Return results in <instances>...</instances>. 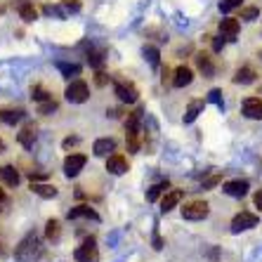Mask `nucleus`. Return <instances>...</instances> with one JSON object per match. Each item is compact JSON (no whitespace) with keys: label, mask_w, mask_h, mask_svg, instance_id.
<instances>
[{"label":"nucleus","mask_w":262,"mask_h":262,"mask_svg":"<svg viewBox=\"0 0 262 262\" xmlns=\"http://www.w3.org/2000/svg\"><path fill=\"white\" fill-rule=\"evenodd\" d=\"M73 257H76V262H99V250H97V241L95 238H85L83 244L76 248V253H73Z\"/></svg>","instance_id":"1"},{"label":"nucleus","mask_w":262,"mask_h":262,"mask_svg":"<svg viewBox=\"0 0 262 262\" xmlns=\"http://www.w3.org/2000/svg\"><path fill=\"white\" fill-rule=\"evenodd\" d=\"M64 95H67V99L71 104H83L88 97H90V90H88L85 80L76 78V80H71V83H69V88H67V92H64Z\"/></svg>","instance_id":"2"},{"label":"nucleus","mask_w":262,"mask_h":262,"mask_svg":"<svg viewBox=\"0 0 262 262\" xmlns=\"http://www.w3.org/2000/svg\"><path fill=\"white\" fill-rule=\"evenodd\" d=\"M114 92L118 95V99L125 104H135L137 102V88L133 85V83H128V80L123 78H116L114 80Z\"/></svg>","instance_id":"3"},{"label":"nucleus","mask_w":262,"mask_h":262,"mask_svg":"<svg viewBox=\"0 0 262 262\" xmlns=\"http://www.w3.org/2000/svg\"><path fill=\"white\" fill-rule=\"evenodd\" d=\"M210 213V206L206 201H191L182 208V217L184 220H206Z\"/></svg>","instance_id":"4"},{"label":"nucleus","mask_w":262,"mask_h":262,"mask_svg":"<svg viewBox=\"0 0 262 262\" xmlns=\"http://www.w3.org/2000/svg\"><path fill=\"white\" fill-rule=\"evenodd\" d=\"M257 225V215L248 213V210H241L238 215H234L232 220V232L238 234V232H246V229H250V227Z\"/></svg>","instance_id":"5"},{"label":"nucleus","mask_w":262,"mask_h":262,"mask_svg":"<svg viewBox=\"0 0 262 262\" xmlns=\"http://www.w3.org/2000/svg\"><path fill=\"white\" fill-rule=\"evenodd\" d=\"M85 163H88V159L83 154H71V156H67V161H64V172H67V177H76L85 168Z\"/></svg>","instance_id":"6"},{"label":"nucleus","mask_w":262,"mask_h":262,"mask_svg":"<svg viewBox=\"0 0 262 262\" xmlns=\"http://www.w3.org/2000/svg\"><path fill=\"white\" fill-rule=\"evenodd\" d=\"M106 170L111 175H123V172H128V159L121 156V154H111L109 159H106Z\"/></svg>","instance_id":"7"},{"label":"nucleus","mask_w":262,"mask_h":262,"mask_svg":"<svg viewBox=\"0 0 262 262\" xmlns=\"http://www.w3.org/2000/svg\"><path fill=\"white\" fill-rule=\"evenodd\" d=\"M222 191H225L227 196H234V199H241V196L248 194V182L246 180H229V182H225V187H222Z\"/></svg>","instance_id":"8"},{"label":"nucleus","mask_w":262,"mask_h":262,"mask_svg":"<svg viewBox=\"0 0 262 262\" xmlns=\"http://www.w3.org/2000/svg\"><path fill=\"white\" fill-rule=\"evenodd\" d=\"M36 246H38V236L36 234H29V236L24 238V241H21V244H19V248H17V257L19 260H29V253L31 250H33V253H36Z\"/></svg>","instance_id":"9"},{"label":"nucleus","mask_w":262,"mask_h":262,"mask_svg":"<svg viewBox=\"0 0 262 262\" xmlns=\"http://www.w3.org/2000/svg\"><path fill=\"white\" fill-rule=\"evenodd\" d=\"M67 217H69V220L88 217V220H95V222H99L97 210H95V208H90V206H76V208H71V210L67 213Z\"/></svg>","instance_id":"10"},{"label":"nucleus","mask_w":262,"mask_h":262,"mask_svg":"<svg viewBox=\"0 0 262 262\" xmlns=\"http://www.w3.org/2000/svg\"><path fill=\"white\" fill-rule=\"evenodd\" d=\"M244 116L246 118H257V121H262V104L257 97H248L244 102Z\"/></svg>","instance_id":"11"},{"label":"nucleus","mask_w":262,"mask_h":262,"mask_svg":"<svg viewBox=\"0 0 262 262\" xmlns=\"http://www.w3.org/2000/svg\"><path fill=\"white\" fill-rule=\"evenodd\" d=\"M220 33L227 38V40H234V38L238 36V19H232L227 17L220 21Z\"/></svg>","instance_id":"12"},{"label":"nucleus","mask_w":262,"mask_h":262,"mask_svg":"<svg viewBox=\"0 0 262 262\" xmlns=\"http://www.w3.org/2000/svg\"><path fill=\"white\" fill-rule=\"evenodd\" d=\"M196 67H199V71H201L206 78H213V76H215L213 59H210L206 52H199V55H196Z\"/></svg>","instance_id":"13"},{"label":"nucleus","mask_w":262,"mask_h":262,"mask_svg":"<svg viewBox=\"0 0 262 262\" xmlns=\"http://www.w3.org/2000/svg\"><path fill=\"white\" fill-rule=\"evenodd\" d=\"M194 80V71L189 67H180L175 71V78H172V85L175 88H187Z\"/></svg>","instance_id":"14"},{"label":"nucleus","mask_w":262,"mask_h":262,"mask_svg":"<svg viewBox=\"0 0 262 262\" xmlns=\"http://www.w3.org/2000/svg\"><path fill=\"white\" fill-rule=\"evenodd\" d=\"M184 199V194L180 189H172V191H168V194L163 196V199H161V210H163V213H168V210H172V208L177 206V203L182 201Z\"/></svg>","instance_id":"15"},{"label":"nucleus","mask_w":262,"mask_h":262,"mask_svg":"<svg viewBox=\"0 0 262 262\" xmlns=\"http://www.w3.org/2000/svg\"><path fill=\"white\" fill-rule=\"evenodd\" d=\"M114 149H116V140H111V137H102L92 146L95 156H109V151H114Z\"/></svg>","instance_id":"16"},{"label":"nucleus","mask_w":262,"mask_h":262,"mask_svg":"<svg viewBox=\"0 0 262 262\" xmlns=\"http://www.w3.org/2000/svg\"><path fill=\"white\" fill-rule=\"evenodd\" d=\"M203 106H206L203 99H191L189 106H187V114H184V123H194L199 114H203Z\"/></svg>","instance_id":"17"},{"label":"nucleus","mask_w":262,"mask_h":262,"mask_svg":"<svg viewBox=\"0 0 262 262\" xmlns=\"http://www.w3.org/2000/svg\"><path fill=\"white\" fill-rule=\"evenodd\" d=\"M0 182L7 184V187H17L19 184V172L14 170L12 165H3V168H0Z\"/></svg>","instance_id":"18"},{"label":"nucleus","mask_w":262,"mask_h":262,"mask_svg":"<svg viewBox=\"0 0 262 262\" xmlns=\"http://www.w3.org/2000/svg\"><path fill=\"white\" fill-rule=\"evenodd\" d=\"M33 142H36V125H33V123H29V125H24V128H21V133H19V144L26 146V149H31V146H33Z\"/></svg>","instance_id":"19"},{"label":"nucleus","mask_w":262,"mask_h":262,"mask_svg":"<svg viewBox=\"0 0 262 262\" xmlns=\"http://www.w3.org/2000/svg\"><path fill=\"white\" fill-rule=\"evenodd\" d=\"M31 191L38 196H43V199H55L57 196V189L52 184H40V182H31Z\"/></svg>","instance_id":"20"},{"label":"nucleus","mask_w":262,"mask_h":262,"mask_svg":"<svg viewBox=\"0 0 262 262\" xmlns=\"http://www.w3.org/2000/svg\"><path fill=\"white\" fill-rule=\"evenodd\" d=\"M255 80V71L250 67H244V69H238L236 76H234V83H238V85H250Z\"/></svg>","instance_id":"21"},{"label":"nucleus","mask_w":262,"mask_h":262,"mask_svg":"<svg viewBox=\"0 0 262 262\" xmlns=\"http://www.w3.org/2000/svg\"><path fill=\"white\" fill-rule=\"evenodd\" d=\"M0 118L7 123V125H14L24 118V111L21 109H7V111H0Z\"/></svg>","instance_id":"22"},{"label":"nucleus","mask_w":262,"mask_h":262,"mask_svg":"<svg viewBox=\"0 0 262 262\" xmlns=\"http://www.w3.org/2000/svg\"><path fill=\"white\" fill-rule=\"evenodd\" d=\"M19 17L31 24V21H36L38 19V12H36V7L31 5V3H21V5H19Z\"/></svg>","instance_id":"23"},{"label":"nucleus","mask_w":262,"mask_h":262,"mask_svg":"<svg viewBox=\"0 0 262 262\" xmlns=\"http://www.w3.org/2000/svg\"><path fill=\"white\" fill-rule=\"evenodd\" d=\"M57 69H59L67 78H71V76H78L80 73V64H73V61H57Z\"/></svg>","instance_id":"24"},{"label":"nucleus","mask_w":262,"mask_h":262,"mask_svg":"<svg viewBox=\"0 0 262 262\" xmlns=\"http://www.w3.org/2000/svg\"><path fill=\"white\" fill-rule=\"evenodd\" d=\"M59 234H61V227H59V220H50L45 225V236L50 241H59Z\"/></svg>","instance_id":"25"},{"label":"nucleus","mask_w":262,"mask_h":262,"mask_svg":"<svg viewBox=\"0 0 262 262\" xmlns=\"http://www.w3.org/2000/svg\"><path fill=\"white\" fill-rule=\"evenodd\" d=\"M31 97L36 99L38 104H43V102H48V99H52V95H50L45 88H40V85H33V90H31Z\"/></svg>","instance_id":"26"},{"label":"nucleus","mask_w":262,"mask_h":262,"mask_svg":"<svg viewBox=\"0 0 262 262\" xmlns=\"http://www.w3.org/2000/svg\"><path fill=\"white\" fill-rule=\"evenodd\" d=\"M88 61H90V67L102 69V64H104V52H99V50H90V52H88Z\"/></svg>","instance_id":"27"},{"label":"nucleus","mask_w":262,"mask_h":262,"mask_svg":"<svg viewBox=\"0 0 262 262\" xmlns=\"http://www.w3.org/2000/svg\"><path fill=\"white\" fill-rule=\"evenodd\" d=\"M144 57L146 59H149V64H151V67H159V50L154 48V45H146L144 48Z\"/></svg>","instance_id":"28"},{"label":"nucleus","mask_w":262,"mask_h":262,"mask_svg":"<svg viewBox=\"0 0 262 262\" xmlns=\"http://www.w3.org/2000/svg\"><path fill=\"white\" fill-rule=\"evenodd\" d=\"M236 7H241V0H222V3H220V12L229 14L232 10H236Z\"/></svg>","instance_id":"29"},{"label":"nucleus","mask_w":262,"mask_h":262,"mask_svg":"<svg viewBox=\"0 0 262 262\" xmlns=\"http://www.w3.org/2000/svg\"><path fill=\"white\" fill-rule=\"evenodd\" d=\"M257 17H260V10H257V7H244V10H241V19H244V21H255Z\"/></svg>","instance_id":"30"},{"label":"nucleus","mask_w":262,"mask_h":262,"mask_svg":"<svg viewBox=\"0 0 262 262\" xmlns=\"http://www.w3.org/2000/svg\"><path fill=\"white\" fill-rule=\"evenodd\" d=\"M165 187H168V182H165V184H156V187H151V189H149V194H146V201H156V199H159V194L165 189Z\"/></svg>","instance_id":"31"},{"label":"nucleus","mask_w":262,"mask_h":262,"mask_svg":"<svg viewBox=\"0 0 262 262\" xmlns=\"http://www.w3.org/2000/svg\"><path fill=\"white\" fill-rule=\"evenodd\" d=\"M38 111H40V114H52V111H57V102L55 99H48V102H43L38 106Z\"/></svg>","instance_id":"32"},{"label":"nucleus","mask_w":262,"mask_h":262,"mask_svg":"<svg viewBox=\"0 0 262 262\" xmlns=\"http://www.w3.org/2000/svg\"><path fill=\"white\" fill-rule=\"evenodd\" d=\"M208 99L213 104H217L220 109H222V90H210V95H208Z\"/></svg>","instance_id":"33"},{"label":"nucleus","mask_w":262,"mask_h":262,"mask_svg":"<svg viewBox=\"0 0 262 262\" xmlns=\"http://www.w3.org/2000/svg\"><path fill=\"white\" fill-rule=\"evenodd\" d=\"M220 180H222L220 175H210L208 180H203V189H213L215 184H220Z\"/></svg>","instance_id":"34"},{"label":"nucleus","mask_w":262,"mask_h":262,"mask_svg":"<svg viewBox=\"0 0 262 262\" xmlns=\"http://www.w3.org/2000/svg\"><path fill=\"white\" fill-rule=\"evenodd\" d=\"M222 48H225V36H222V38H215V40H213V50H215V52H220Z\"/></svg>","instance_id":"35"},{"label":"nucleus","mask_w":262,"mask_h":262,"mask_svg":"<svg viewBox=\"0 0 262 262\" xmlns=\"http://www.w3.org/2000/svg\"><path fill=\"white\" fill-rule=\"evenodd\" d=\"M253 199H255V206L260 208V213H262V189H257V191H255V196H253Z\"/></svg>","instance_id":"36"},{"label":"nucleus","mask_w":262,"mask_h":262,"mask_svg":"<svg viewBox=\"0 0 262 262\" xmlns=\"http://www.w3.org/2000/svg\"><path fill=\"white\" fill-rule=\"evenodd\" d=\"M64 5L73 7V10H78V7H80V0H64Z\"/></svg>","instance_id":"37"},{"label":"nucleus","mask_w":262,"mask_h":262,"mask_svg":"<svg viewBox=\"0 0 262 262\" xmlns=\"http://www.w3.org/2000/svg\"><path fill=\"white\" fill-rule=\"evenodd\" d=\"M7 206V194L3 189H0V210H3V208Z\"/></svg>","instance_id":"38"},{"label":"nucleus","mask_w":262,"mask_h":262,"mask_svg":"<svg viewBox=\"0 0 262 262\" xmlns=\"http://www.w3.org/2000/svg\"><path fill=\"white\" fill-rule=\"evenodd\" d=\"M106 83V73H97V85H104Z\"/></svg>","instance_id":"39"},{"label":"nucleus","mask_w":262,"mask_h":262,"mask_svg":"<svg viewBox=\"0 0 262 262\" xmlns=\"http://www.w3.org/2000/svg\"><path fill=\"white\" fill-rule=\"evenodd\" d=\"M0 151H3V142H0Z\"/></svg>","instance_id":"40"},{"label":"nucleus","mask_w":262,"mask_h":262,"mask_svg":"<svg viewBox=\"0 0 262 262\" xmlns=\"http://www.w3.org/2000/svg\"><path fill=\"white\" fill-rule=\"evenodd\" d=\"M260 59H262V52H260Z\"/></svg>","instance_id":"41"},{"label":"nucleus","mask_w":262,"mask_h":262,"mask_svg":"<svg viewBox=\"0 0 262 262\" xmlns=\"http://www.w3.org/2000/svg\"><path fill=\"white\" fill-rule=\"evenodd\" d=\"M0 121H3V118H0Z\"/></svg>","instance_id":"42"}]
</instances>
